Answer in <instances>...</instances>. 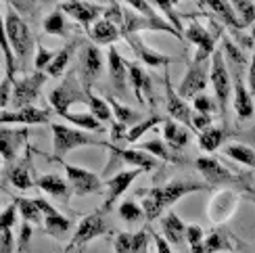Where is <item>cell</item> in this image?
Here are the masks:
<instances>
[{"mask_svg":"<svg viewBox=\"0 0 255 253\" xmlns=\"http://www.w3.org/2000/svg\"><path fill=\"white\" fill-rule=\"evenodd\" d=\"M211 188L207 182L201 180H190V178H178V180H172L163 186H153L151 191H140L142 197V209L148 222H153L161 216L167 207H172L174 203H178L182 197L190 195V193H201Z\"/></svg>","mask_w":255,"mask_h":253,"instance_id":"obj_1","label":"cell"},{"mask_svg":"<svg viewBox=\"0 0 255 253\" xmlns=\"http://www.w3.org/2000/svg\"><path fill=\"white\" fill-rule=\"evenodd\" d=\"M52 130V159L61 161L67 153L80 149V146H107L109 144L97 138V136L88 134L86 130H80L76 126H65V124H50Z\"/></svg>","mask_w":255,"mask_h":253,"instance_id":"obj_2","label":"cell"},{"mask_svg":"<svg viewBox=\"0 0 255 253\" xmlns=\"http://www.w3.org/2000/svg\"><path fill=\"white\" fill-rule=\"evenodd\" d=\"M4 38L8 40L10 48L15 50L17 59L25 65L31 50H34V34H31L29 25L21 19V15L10 6H6L4 15Z\"/></svg>","mask_w":255,"mask_h":253,"instance_id":"obj_3","label":"cell"},{"mask_svg":"<svg viewBox=\"0 0 255 253\" xmlns=\"http://www.w3.org/2000/svg\"><path fill=\"white\" fill-rule=\"evenodd\" d=\"M80 82L82 80L76 78V73L69 71L67 78L50 92L48 103L57 115L69 113V107L76 103H88V90H86V86H82Z\"/></svg>","mask_w":255,"mask_h":253,"instance_id":"obj_4","label":"cell"},{"mask_svg":"<svg viewBox=\"0 0 255 253\" xmlns=\"http://www.w3.org/2000/svg\"><path fill=\"white\" fill-rule=\"evenodd\" d=\"M209 82L216 92V103L220 107V115L226 120L228 113V101L232 94V73L224 61V52L216 50L211 57V69H209Z\"/></svg>","mask_w":255,"mask_h":253,"instance_id":"obj_5","label":"cell"},{"mask_svg":"<svg viewBox=\"0 0 255 253\" xmlns=\"http://www.w3.org/2000/svg\"><path fill=\"white\" fill-rule=\"evenodd\" d=\"M103 235H109V222H107V218H105L103 209H99V212H94V214H88L78 224V228L73 230V237L69 241V247L65 249V253H69V249H73V247H84L86 243H90V241L99 239Z\"/></svg>","mask_w":255,"mask_h":253,"instance_id":"obj_6","label":"cell"},{"mask_svg":"<svg viewBox=\"0 0 255 253\" xmlns=\"http://www.w3.org/2000/svg\"><path fill=\"white\" fill-rule=\"evenodd\" d=\"M209 69H211V63H197V61L190 63L188 71L180 80V86L176 88L180 97L186 101L203 94V90L209 84Z\"/></svg>","mask_w":255,"mask_h":253,"instance_id":"obj_7","label":"cell"},{"mask_svg":"<svg viewBox=\"0 0 255 253\" xmlns=\"http://www.w3.org/2000/svg\"><path fill=\"white\" fill-rule=\"evenodd\" d=\"M195 167L201 172V176L205 178V182L209 186H228V184H239L237 174L228 170L224 163H220L216 157H199L195 161Z\"/></svg>","mask_w":255,"mask_h":253,"instance_id":"obj_8","label":"cell"},{"mask_svg":"<svg viewBox=\"0 0 255 253\" xmlns=\"http://www.w3.org/2000/svg\"><path fill=\"white\" fill-rule=\"evenodd\" d=\"M48 73L44 71H34L31 76H25L21 80H15V88H13V105L17 109L31 107L34 101L38 99L42 84L46 82Z\"/></svg>","mask_w":255,"mask_h":253,"instance_id":"obj_9","label":"cell"},{"mask_svg":"<svg viewBox=\"0 0 255 253\" xmlns=\"http://www.w3.org/2000/svg\"><path fill=\"white\" fill-rule=\"evenodd\" d=\"M63 167H65V172H67V180H69V186H71L73 195L86 197V195L101 193L103 182H101V178L97 174L84 170V167H76L71 163H63Z\"/></svg>","mask_w":255,"mask_h":253,"instance_id":"obj_10","label":"cell"},{"mask_svg":"<svg viewBox=\"0 0 255 253\" xmlns=\"http://www.w3.org/2000/svg\"><path fill=\"white\" fill-rule=\"evenodd\" d=\"M184 34H186V40H190L197 46L193 61H197V63L211 61V57H214V52H216V34H211L207 27L197 23V21H193V23L186 27Z\"/></svg>","mask_w":255,"mask_h":253,"instance_id":"obj_11","label":"cell"},{"mask_svg":"<svg viewBox=\"0 0 255 253\" xmlns=\"http://www.w3.org/2000/svg\"><path fill=\"white\" fill-rule=\"evenodd\" d=\"M241 201V195L232 188H222L218 191L209 201V220L214 224H222L226 220L232 218V214L237 212V205Z\"/></svg>","mask_w":255,"mask_h":253,"instance_id":"obj_12","label":"cell"},{"mask_svg":"<svg viewBox=\"0 0 255 253\" xmlns=\"http://www.w3.org/2000/svg\"><path fill=\"white\" fill-rule=\"evenodd\" d=\"M165 107H167V113L172 115V120L184 124L188 130H193V109L186 105V101L180 97L178 90L172 86L169 82V67H165Z\"/></svg>","mask_w":255,"mask_h":253,"instance_id":"obj_13","label":"cell"},{"mask_svg":"<svg viewBox=\"0 0 255 253\" xmlns=\"http://www.w3.org/2000/svg\"><path fill=\"white\" fill-rule=\"evenodd\" d=\"M80 73H82L84 86L92 88V84L103 73V55L99 46L86 44V42L80 46Z\"/></svg>","mask_w":255,"mask_h":253,"instance_id":"obj_14","label":"cell"},{"mask_svg":"<svg viewBox=\"0 0 255 253\" xmlns=\"http://www.w3.org/2000/svg\"><path fill=\"white\" fill-rule=\"evenodd\" d=\"M109 153H111V163L115 159H120L122 163L134 167V170H142V172H153L159 167L157 157L142 151V149H120V146H109Z\"/></svg>","mask_w":255,"mask_h":253,"instance_id":"obj_15","label":"cell"},{"mask_svg":"<svg viewBox=\"0 0 255 253\" xmlns=\"http://www.w3.org/2000/svg\"><path fill=\"white\" fill-rule=\"evenodd\" d=\"M40 212L44 214V233L57 241H65L71 233V220L61 216L55 207H52L46 199H36Z\"/></svg>","mask_w":255,"mask_h":253,"instance_id":"obj_16","label":"cell"},{"mask_svg":"<svg viewBox=\"0 0 255 253\" xmlns=\"http://www.w3.org/2000/svg\"><path fill=\"white\" fill-rule=\"evenodd\" d=\"M122 38L128 42V46L132 48L134 57L140 63H144V65H148V67H159V65L169 67V63H172V59H169L167 55H161V52L153 50L151 46H146L144 40L138 34H134V31H124Z\"/></svg>","mask_w":255,"mask_h":253,"instance_id":"obj_17","label":"cell"},{"mask_svg":"<svg viewBox=\"0 0 255 253\" xmlns=\"http://www.w3.org/2000/svg\"><path fill=\"white\" fill-rule=\"evenodd\" d=\"M61 10L63 13H67L69 17H73L78 23H82L86 29H90V25L97 23L101 15H105L103 6L90 4V2H86V0H65V2L61 4Z\"/></svg>","mask_w":255,"mask_h":253,"instance_id":"obj_18","label":"cell"},{"mask_svg":"<svg viewBox=\"0 0 255 253\" xmlns=\"http://www.w3.org/2000/svg\"><path fill=\"white\" fill-rule=\"evenodd\" d=\"M50 122V111L48 109H38V107H23L17 111H2L0 115V124H21V126H44Z\"/></svg>","mask_w":255,"mask_h":253,"instance_id":"obj_19","label":"cell"},{"mask_svg":"<svg viewBox=\"0 0 255 253\" xmlns=\"http://www.w3.org/2000/svg\"><path fill=\"white\" fill-rule=\"evenodd\" d=\"M142 170H134V167H130V170H124L120 174H115L113 178H109L107 182H105V186H107V199H105V205H103V212L107 214L109 209L113 207V203L118 201V199L130 188V184L138 178V174H140Z\"/></svg>","mask_w":255,"mask_h":253,"instance_id":"obj_20","label":"cell"},{"mask_svg":"<svg viewBox=\"0 0 255 253\" xmlns=\"http://www.w3.org/2000/svg\"><path fill=\"white\" fill-rule=\"evenodd\" d=\"M25 140H27V130H8L6 126H2V130H0V153H2V159L6 165L13 163Z\"/></svg>","mask_w":255,"mask_h":253,"instance_id":"obj_21","label":"cell"},{"mask_svg":"<svg viewBox=\"0 0 255 253\" xmlns=\"http://www.w3.org/2000/svg\"><path fill=\"white\" fill-rule=\"evenodd\" d=\"M224 251L235 253V243H232V237L222 228H216L214 233L205 237L203 243L190 249V253H224Z\"/></svg>","mask_w":255,"mask_h":253,"instance_id":"obj_22","label":"cell"},{"mask_svg":"<svg viewBox=\"0 0 255 253\" xmlns=\"http://www.w3.org/2000/svg\"><path fill=\"white\" fill-rule=\"evenodd\" d=\"M203 2H205V6L211 10V13L216 15V19L222 21V23H224L226 27H230L232 31H237L239 34L241 29H245L243 21L237 15L235 6L230 4V0H203Z\"/></svg>","mask_w":255,"mask_h":253,"instance_id":"obj_23","label":"cell"},{"mask_svg":"<svg viewBox=\"0 0 255 253\" xmlns=\"http://www.w3.org/2000/svg\"><path fill=\"white\" fill-rule=\"evenodd\" d=\"M36 186L40 188L42 193H46L50 197H55L59 199L61 203H69V199H71V186L63 180V178L59 174H44V176H40L38 180H36Z\"/></svg>","mask_w":255,"mask_h":253,"instance_id":"obj_24","label":"cell"},{"mask_svg":"<svg viewBox=\"0 0 255 253\" xmlns=\"http://www.w3.org/2000/svg\"><path fill=\"white\" fill-rule=\"evenodd\" d=\"M118 27H120L118 23H113V21L103 17V19L97 21V23L90 25L88 36H90V40L94 42V44L109 46V44H113V42H118L122 38V29H118Z\"/></svg>","mask_w":255,"mask_h":253,"instance_id":"obj_25","label":"cell"},{"mask_svg":"<svg viewBox=\"0 0 255 253\" xmlns=\"http://www.w3.org/2000/svg\"><path fill=\"white\" fill-rule=\"evenodd\" d=\"M235 111L239 120H251L255 113V99L245 84V78H235Z\"/></svg>","mask_w":255,"mask_h":253,"instance_id":"obj_26","label":"cell"},{"mask_svg":"<svg viewBox=\"0 0 255 253\" xmlns=\"http://www.w3.org/2000/svg\"><path fill=\"white\" fill-rule=\"evenodd\" d=\"M148 230L140 233H120L115 237V253H146Z\"/></svg>","mask_w":255,"mask_h":253,"instance_id":"obj_27","label":"cell"},{"mask_svg":"<svg viewBox=\"0 0 255 253\" xmlns=\"http://www.w3.org/2000/svg\"><path fill=\"white\" fill-rule=\"evenodd\" d=\"M161 230H163V237L167 239V243L174 247H182V243L186 241V224L174 212H167L161 218Z\"/></svg>","mask_w":255,"mask_h":253,"instance_id":"obj_28","label":"cell"},{"mask_svg":"<svg viewBox=\"0 0 255 253\" xmlns=\"http://www.w3.org/2000/svg\"><path fill=\"white\" fill-rule=\"evenodd\" d=\"M107 63H109V76L113 86L118 88V92H126L128 86V61L122 59V55L118 52V48L111 46L109 48V55H107Z\"/></svg>","mask_w":255,"mask_h":253,"instance_id":"obj_29","label":"cell"},{"mask_svg":"<svg viewBox=\"0 0 255 253\" xmlns=\"http://www.w3.org/2000/svg\"><path fill=\"white\" fill-rule=\"evenodd\" d=\"M222 46H224L222 52H224V61L232 73V78H245L243 73H245V67H247V57L243 55V50L230 38L222 40Z\"/></svg>","mask_w":255,"mask_h":253,"instance_id":"obj_30","label":"cell"},{"mask_svg":"<svg viewBox=\"0 0 255 253\" xmlns=\"http://www.w3.org/2000/svg\"><path fill=\"white\" fill-rule=\"evenodd\" d=\"M4 176H6V180L10 184H13L15 188H21V191H27V188H31L36 184V180H31V176H29V161H27V157L23 161H19V163L6 165Z\"/></svg>","mask_w":255,"mask_h":253,"instance_id":"obj_31","label":"cell"},{"mask_svg":"<svg viewBox=\"0 0 255 253\" xmlns=\"http://www.w3.org/2000/svg\"><path fill=\"white\" fill-rule=\"evenodd\" d=\"M163 136H165L167 144L172 146L174 151L184 149V146L188 144V138H190L188 128H186L184 124L176 122V120H167V122H163Z\"/></svg>","mask_w":255,"mask_h":253,"instance_id":"obj_32","label":"cell"},{"mask_svg":"<svg viewBox=\"0 0 255 253\" xmlns=\"http://www.w3.org/2000/svg\"><path fill=\"white\" fill-rule=\"evenodd\" d=\"M78 46H80V40H78V38H73L71 42H67V44L57 52L55 61H52L50 65H48V69H46V73H48L50 78H61V76H63V71L67 69L69 61H71L73 52H76V48H78Z\"/></svg>","mask_w":255,"mask_h":253,"instance_id":"obj_33","label":"cell"},{"mask_svg":"<svg viewBox=\"0 0 255 253\" xmlns=\"http://www.w3.org/2000/svg\"><path fill=\"white\" fill-rule=\"evenodd\" d=\"M128 80H130L132 88H134L136 101L144 103V90L146 92L151 90V80H148V76L142 71V67L136 65V63H128Z\"/></svg>","mask_w":255,"mask_h":253,"instance_id":"obj_34","label":"cell"},{"mask_svg":"<svg viewBox=\"0 0 255 253\" xmlns=\"http://www.w3.org/2000/svg\"><path fill=\"white\" fill-rule=\"evenodd\" d=\"M15 205L19 209L21 218H23V222H29V224H34V226H44V214L40 212L36 199L19 197V199H15Z\"/></svg>","mask_w":255,"mask_h":253,"instance_id":"obj_35","label":"cell"},{"mask_svg":"<svg viewBox=\"0 0 255 253\" xmlns=\"http://www.w3.org/2000/svg\"><path fill=\"white\" fill-rule=\"evenodd\" d=\"M222 153H224L226 157H230V159H235V161H239L243 165L251 167V170H255V149L253 146L241 144V142H232V144L222 146Z\"/></svg>","mask_w":255,"mask_h":253,"instance_id":"obj_36","label":"cell"},{"mask_svg":"<svg viewBox=\"0 0 255 253\" xmlns=\"http://www.w3.org/2000/svg\"><path fill=\"white\" fill-rule=\"evenodd\" d=\"M42 29H44V34L67 38L71 27H69L67 19H65V13L59 8V10H55V13H50L48 17H44V21H42Z\"/></svg>","mask_w":255,"mask_h":253,"instance_id":"obj_37","label":"cell"},{"mask_svg":"<svg viewBox=\"0 0 255 253\" xmlns=\"http://www.w3.org/2000/svg\"><path fill=\"white\" fill-rule=\"evenodd\" d=\"M107 101H109L111 109H113L115 122H120V124H124V126H130V128L142 122V115L138 113V111H134V109H130V107H126V105H122L120 101H115L113 97H107Z\"/></svg>","mask_w":255,"mask_h":253,"instance_id":"obj_38","label":"cell"},{"mask_svg":"<svg viewBox=\"0 0 255 253\" xmlns=\"http://www.w3.org/2000/svg\"><path fill=\"white\" fill-rule=\"evenodd\" d=\"M140 149L146 151V153H151V155H155L157 159H165V161H172V163H176V161L182 159V157H180V155L172 149V146H169V144H163L161 140H157V138L142 142V144H140Z\"/></svg>","mask_w":255,"mask_h":253,"instance_id":"obj_39","label":"cell"},{"mask_svg":"<svg viewBox=\"0 0 255 253\" xmlns=\"http://www.w3.org/2000/svg\"><path fill=\"white\" fill-rule=\"evenodd\" d=\"M63 120H67L71 126H76L80 130H94V132H105L103 130V124L94 118L92 113H63L61 115Z\"/></svg>","mask_w":255,"mask_h":253,"instance_id":"obj_40","label":"cell"},{"mask_svg":"<svg viewBox=\"0 0 255 253\" xmlns=\"http://www.w3.org/2000/svg\"><path fill=\"white\" fill-rule=\"evenodd\" d=\"M222 142H224V128H216V126H211V128L199 132V146L207 153H214L218 151Z\"/></svg>","mask_w":255,"mask_h":253,"instance_id":"obj_41","label":"cell"},{"mask_svg":"<svg viewBox=\"0 0 255 253\" xmlns=\"http://www.w3.org/2000/svg\"><path fill=\"white\" fill-rule=\"evenodd\" d=\"M86 90H88V107H90V113H92L101 124L109 122V120L113 118V109H111L109 101L97 97V94L92 92V88H86Z\"/></svg>","mask_w":255,"mask_h":253,"instance_id":"obj_42","label":"cell"},{"mask_svg":"<svg viewBox=\"0 0 255 253\" xmlns=\"http://www.w3.org/2000/svg\"><path fill=\"white\" fill-rule=\"evenodd\" d=\"M118 214H120V218L124 220L126 224H138L140 220H144V218H146V216H144L142 205H138L136 201H132V199H128V201H124V203L120 205Z\"/></svg>","mask_w":255,"mask_h":253,"instance_id":"obj_43","label":"cell"},{"mask_svg":"<svg viewBox=\"0 0 255 253\" xmlns=\"http://www.w3.org/2000/svg\"><path fill=\"white\" fill-rule=\"evenodd\" d=\"M161 122H163V120L159 118V115H153V118H148V120H142L140 124H136V126H132V128L128 130L126 140H128V142H136V140H140L148 130H153L155 126H157V124H161Z\"/></svg>","mask_w":255,"mask_h":253,"instance_id":"obj_44","label":"cell"},{"mask_svg":"<svg viewBox=\"0 0 255 253\" xmlns=\"http://www.w3.org/2000/svg\"><path fill=\"white\" fill-rule=\"evenodd\" d=\"M230 4L235 6L237 15L245 27L255 21V0H230Z\"/></svg>","mask_w":255,"mask_h":253,"instance_id":"obj_45","label":"cell"},{"mask_svg":"<svg viewBox=\"0 0 255 253\" xmlns=\"http://www.w3.org/2000/svg\"><path fill=\"white\" fill-rule=\"evenodd\" d=\"M155 4L161 8V13L165 15V19L169 21V23H172L180 34L184 36V25H182V19H180V15L176 13V8H174V2L172 0H155Z\"/></svg>","mask_w":255,"mask_h":253,"instance_id":"obj_46","label":"cell"},{"mask_svg":"<svg viewBox=\"0 0 255 253\" xmlns=\"http://www.w3.org/2000/svg\"><path fill=\"white\" fill-rule=\"evenodd\" d=\"M31 239H34V224L23 222L19 230V239H17V253H27L29 245H31Z\"/></svg>","mask_w":255,"mask_h":253,"instance_id":"obj_47","label":"cell"},{"mask_svg":"<svg viewBox=\"0 0 255 253\" xmlns=\"http://www.w3.org/2000/svg\"><path fill=\"white\" fill-rule=\"evenodd\" d=\"M2 50H4V78H10V80H13V78H15V73H17V55H15V50L10 48V44H8V40H6V38H4Z\"/></svg>","mask_w":255,"mask_h":253,"instance_id":"obj_48","label":"cell"},{"mask_svg":"<svg viewBox=\"0 0 255 253\" xmlns=\"http://www.w3.org/2000/svg\"><path fill=\"white\" fill-rule=\"evenodd\" d=\"M126 2H128V6H130L132 10H136V13H140V15L148 17V19H153V21H161L163 19L151 4L146 2V0H126Z\"/></svg>","mask_w":255,"mask_h":253,"instance_id":"obj_49","label":"cell"},{"mask_svg":"<svg viewBox=\"0 0 255 253\" xmlns=\"http://www.w3.org/2000/svg\"><path fill=\"white\" fill-rule=\"evenodd\" d=\"M55 57H57V52H50L46 46L38 44V46H36V59H34V67H36V71L48 69V65H50L52 61H55Z\"/></svg>","mask_w":255,"mask_h":253,"instance_id":"obj_50","label":"cell"},{"mask_svg":"<svg viewBox=\"0 0 255 253\" xmlns=\"http://www.w3.org/2000/svg\"><path fill=\"white\" fill-rule=\"evenodd\" d=\"M17 205H15V201L10 203L4 212H2V216H0V228L2 230H13V226L17 224Z\"/></svg>","mask_w":255,"mask_h":253,"instance_id":"obj_51","label":"cell"},{"mask_svg":"<svg viewBox=\"0 0 255 253\" xmlns=\"http://www.w3.org/2000/svg\"><path fill=\"white\" fill-rule=\"evenodd\" d=\"M205 241V233H203V228L197 226V224H190L186 226V243L190 245V249L201 245Z\"/></svg>","mask_w":255,"mask_h":253,"instance_id":"obj_52","label":"cell"},{"mask_svg":"<svg viewBox=\"0 0 255 253\" xmlns=\"http://www.w3.org/2000/svg\"><path fill=\"white\" fill-rule=\"evenodd\" d=\"M216 107H218V103L211 101L207 94H199V97L193 99V109L199 111V113H211Z\"/></svg>","mask_w":255,"mask_h":253,"instance_id":"obj_53","label":"cell"},{"mask_svg":"<svg viewBox=\"0 0 255 253\" xmlns=\"http://www.w3.org/2000/svg\"><path fill=\"white\" fill-rule=\"evenodd\" d=\"M13 88H15V80L4 78L2 86H0V107H2V111H6V105H8L10 97H13Z\"/></svg>","mask_w":255,"mask_h":253,"instance_id":"obj_54","label":"cell"},{"mask_svg":"<svg viewBox=\"0 0 255 253\" xmlns=\"http://www.w3.org/2000/svg\"><path fill=\"white\" fill-rule=\"evenodd\" d=\"M211 122H214L211 113H199V111L193 113V130L203 132V130L211 128Z\"/></svg>","mask_w":255,"mask_h":253,"instance_id":"obj_55","label":"cell"},{"mask_svg":"<svg viewBox=\"0 0 255 253\" xmlns=\"http://www.w3.org/2000/svg\"><path fill=\"white\" fill-rule=\"evenodd\" d=\"M15 239H13V230H2L0 237V253H15Z\"/></svg>","mask_w":255,"mask_h":253,"instance_id":"obj_56","label":"cell"},{"mask_svg":"<svg viewBox=\"0 0 255 253\" xmlns=\"http://www.w3.org/2000/svg\"><path fill=\"white\" fill-rule=\"evenodd\" d=\"M148 233H151V237L155 239V247H157V253H172V247H169L167 239H165L163 235L155 233V230H148Z\"/></svg>","mask_w":255,"mask_h":253,"instance_id":"obj_57","label":"cell"},{"mask_svg":"<svg viewBox=\"0 0 255 253\" xmlns=\"http://www.w3.org/2000/svg\"><path fill=\"white\" fill-rule=\"evenodd\" d=\"M126 128H128V126H124V124H120V122H115V124L111 126V140H113V142H120L122 138H126V136H128Z\"/></svg>","mask_w":255,"mask_h":253,"instance_id":"obj_58","label":"cell"},{"mask_svg":"<svg viewBox=\"0 0 255 253\" xmlns=\"http://www.w3.org/2000/svg\"><path fill=\"white\" fill-rule=\"evenodd\" d=\"M247 86L255 99V50H253V57L249 61V69H247Z\"/></svg>","mask_w":255,"mask_h":253,"instance_id":"obj_59","label":"cell"},{"mask_svg":"<svg viewBox=\"0 0 255 253\" xmlns=\"http://www.w3.org/2000/svg\"><path fill=\"white\" fill-rule=\"evenodd\" d=\"M99 2H107L111 6V4H115V0H99Z\"/></svg>","mask_w":255,"mask_h":253,"instance_id":"obj_60","label":"cell"},{"mask_svg":"<svg viewBox=\"0 0 255 253\" xmlns=\"http://www.w3.org/2000/svg\"><path fill=\"white\" fill-rule=\"evenodd\" d=\"M73 253H86V251H84V247H76V251H73Z\"/></svg>","mask_w":255,"mask_h":253,"instance_id":"obj_61","label":"cell"},{"mask_svg":"<svg viewBox=\"0 0 255 253\" xmlns=\"http://www.w3.org/2000/svg\"><path fill=\"white\" fill-rule=\"evenodd\" d=\"M247 193H249V195H251V197L255 199V191H251V188H249V191H247Z\"/></svg>","mask_w":255,"mask_h":253,"instance_id":"obj_62","label":"cell"},{"mask_svg":"<svg viewBox=\"0 0 255 253\" xmlns=\"http://www.w3.org/2000/svg\"><path fill=\"white\" fill-rule=\"evenodd\" d=\"M199 4H201V6H205V2H203V0H199Z\"/></svg>","mask_w":255,"mask_h":253,"instance_id":"obj_63","label":"cell"},{"mask_svg":"<svg viewBox=\"0 0 255 253\" xmlns=\"http://www.w3.org/2000/svg\"><path fill=\"white\" fill-rule=\"evenodd\" d=\"M40 2H50V0H40Z\"/></svg>","mask_w":255,"mask_h":253,"instance_id":"obj_64","label":"cell"}]
</instances>
